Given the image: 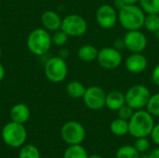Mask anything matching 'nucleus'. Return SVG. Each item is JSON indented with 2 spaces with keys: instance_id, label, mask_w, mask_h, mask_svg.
I'll list each match as a JSON object with an SVG mask.
<instances>
[{
  "instance_id": "f257e3e1",
  "label": "nucleus",
  "mask_w": 159,
  "mask_h": 158,
  "mask_svg": "<svg viewBox=\"0 0 159 158\" xmlns=\"http://www.w3.org/2000/svg\"><path fill=\"white\" fill-rule=\"evenodd\" d=\"M154 127V116L147 110H137L129 120V133L136 139L150 136Z\"/></svg>"
},
{
  "instance_id": "f03ea898",
  "label": "nucleus",
  "mask_w": 159,
  "mask_h": 158,
  "mask_svg": "<svg viewBox=\"0 0 159 158\" xmlns=\"http://www.w3.org/2000/svg\"><path fill=\"white\" fill-rule=\"evenodd\" d=\"M145 12L137 5H125L118 10V21L128 30H141L144 25Z\"/></svg>"
},
{
  "instance_id": "7ed1b4c3",
  "label": "nucleus",
  "mask_w": 159,
  "mask_h": 158,
  "mask_svg": "<svg viewBox=\"0 0 159 158\" xmlns=\"http://www.w3.org/2000/svg\"><path fill=\"white\" fill-rule=\"evenodd\" d=\"M51 45V35L45 28L34 29L28 35L27 47L29 50L36 56H43L48 53Z\"/></svg>"
},
{
  "instance_id": "20e7f679",
  "label": "nucleus",
  "mask_w": 159,
  "mask_h": 158,
  "mask_svg": "<svg viewBox=\"0 0 159 158\" xmlns=\"http://www.w3.org/2000/svg\"><path fill=\"white\" fill-rule=\"evenodd\" d=\"M27 138V132L23 124L11 121L4 126L2 129V139L4 142L13 148L23 145Z\"/></svg>"
},
{
  "instance_id": "39448f33",
  "label": "nucleus",
  "mask_w": 159,
  "mask_h": 158,
  "mask_svg": "<svg viewBox=\"0 0 159 158\" xmlns=\"http://www.w3.org/2000/svg\"><path fill=\"white\" fill-rule=\"evenodd\" d=\"M149 88L143 85H135L129 88L125 93L126 104L134 110H142L146 107L151 97Z\"/></svg>"
},
{
  "instance_id": "423d86ee",
  "label": "nucleus",
  "mask_w": 159,
  "mask_h": 158,
  "mask_svg": "<svg viewBox=\"0 0 159 158\" xmlns=\"http://www.w3.org/2000/svg\"><path fill=\"white\" fill-rule=\"evenodd\" d=\"M68 74V66L64 59L60 56L52 57L45 64V74L53 83L62 82Z\"/></svg>"
},
{
  "instance_id": "0eeeda50",
  "label": "nucleus",
  "mask_w": 159,
  "mask_h": 158,
  "mask_svg": "<svg viewBox=\"0 0 159 158\" xmlns=\"http://www.w3.org/2000/svg\"><path fill=\"white\" fill-rule=\"evenodd\" d=\"M61 30L68 36L78 37L87 33L88 23L82 16L78 14H70L62 19Z\"/></svg>"
},
{
  "instance_id": "6e6552de",
  "label": "nucleus",
  "mask_w": 159,
  "mask_h": 158,
  "mask_svg": "<svg viewBox=\"0 0 159 158\" xmlns=\"http://www.w3.org/2000/svg\"><path fill=\"white\" fill-rule=\"evenodd\" d=\"M61 135L62 140L69 145L80 144L86 137V130L79 122L68 121L62 126Z\"/></svg>"
},
{
  "instance_id": "1a4fd4ad",
  "label": "nucleus",
  "mask_w": 159,
  "mask_h": 158,
  "mask_svg": "<svg viewBox=\"0 0 159 158\" xmlns=\"http://www.w3.org/2000/svg\"><path fill=\"white\" fill-rule=\"evenodd\" d=\"M97 61L100 66L102 67L103 69L114 70L120 66L123 58L119 50H117L114 47H108L99 50Z\"/></svg>"
},
{
  "instance_id": "9d476101",
  "label": "nucleus",
  "mask_w": 159,
  "mask_h": 158,
  "mask_svg": "<svg viewBox=\"0 0 159 158\" xmlns=\"http://www.w3.org/2000/svg\"><path fill=\"white\" fill-rule=\"evenodd\" d=\"M82 99L85 105L89 109L98 111L105 106L106 93L102 88L98 86H90L86 88Z\"/></svg>"
},
{
  "instance_id": "9b49d317",
  "label": "nucleus",
  "mask_w": 159,
  "mask_h": 158,
  "mask_svg": "<svg viewBox=\"0 0 159 158\" xmlns=\"http://www.w3.org/2000/svg\"><path fill=\"white\" fill-rule=\"evenodd\" d=\"M118 20V12L114 6L104 4L96 11V21L102 29L113 28Z\"/></svg>"
},
{
  "instance_id": "f8f14e48",
  "label": "nucleus",
  "mask_w": 159,
  "mask_h": 158,
  "mask_svg": "<svg viewBox=\"0 0 159 158\" xmlns=\"http://www.w3.org/2000/svg\"><path fill=\"white\" fill-rule=\"evenodd\" d=\"M123 40L125 47L132 53H142L147 47V38L140 30L128 31Z\"/></svg>"
},
{
  "instance_id": "ddd939ff",
  "label": "nucleus",
  "mask_w": 159,
  "mask_h": 158,
  "mask_svg": "<svg viewBox=\"0 0 159 158\" xmlns=\"http://www.w3.org/2000/svg\"><path fill=\"white\" fill-rule=\"evenodd\" d=\"M148 65L147 58L142 53H131L125 61V67L131 74L143 73Z\"/></svg>"
},
{
  "instance_id": "4468645a",
  "label": "nucleus",
  "mask_w": 159,
  "mask_h": 158,
  "mask_svg": "<svg viewBox=\"0 0 159 158\" xmlns=\"http://www.w3.org/2000/svg\"><path fill=\"white\" fill-rule=\"evenodd\" d=\"M62 20L60 15L53 10H47L41 16L42 25L48 32H56L61 29Z\"/></svg>"
},
{
  "instance_id": "2eb2a0df",
  "label": "nucleus",
  "mask_w": 159,
  "mask_h": 158,
  "mask_svg": "<svg viewBox=\"0 0 159 158\" xmlns=\"http://www.w3.org/2000/svg\"><path fill=\"white\" fill-rule=\"evenodd\" d=\"M126 104L125 94L119 90H113L106 94L105 106L111 111H118Z\"/></svg>"
},
{
  "instance_id": "dca6fc26",
  "label": "nucleus",
  "mask_w": 159,
  "mask_h": 158,
  "mask_svg": "<svg viewBox=\"0 0 159 158\" xmlns=\"http://www.w3.org/2000/svg\"><path fill=\"white\" fill-rule=\"evenodd\" d=\"M30 117V109L24 103H17L10 110V118L12 121L24 124Z\"/></svg>"
},
{
  "instance_id": "f3484780",
  "label": "nucleus",
  "mask_w": 159,
  "mask_h": 158,
  "mask_svg": "<svg viewBox=\"0 0 159 158\" xmlns=\"http://www.w3.org/2000/svg\"><path fill=\"white\" fill-rule=\"evenodd\" d=\"M99 50L92 45L87 44L83 45L82 47H79L77 51V56L78 58L85 62H91L95 60H97Z\"/></svg>"
},
{
  "instance_id": "a211bd4d",
  "label": "nucleus",
  "mask_w": 159,
  "mask_h": 158,
  "mask_svg": "<svg viewBox=\"0 0 159 158\" xmlns=\"http://www.w3.org/2000/svg\"><path fill=\"white\" fill-rule=\"evenodd\" d=\"M85 86L79 82V81H71L66 86V92L67 94L73 98V99H81L83 98L85 91H86Z\"/></svg>"
},
{
  "instance_id": "6ab92c4d",
  "label": "nucleus",
  "mask_w": 159,
  "mask_h": 158,
  "mask_svg": "<svg viewBox=\"0 0 159 158\" xmlns=\"http://www.w3.org/2000/svg\"><path fill=\"white\" fill-rule=\"evenodd\" d=\"M110 130L116 136H124L129 133V121L118 117L111 122Z\"/></svg>"
},
{
  "instance_id": "aec40b11",
  "label": "nucleus",
  "mask_w": 159,
  "mask_h": 158,
  "mask_svg": "<svg viewBox=\"0 0 159 158\" xmlns=\"http://www.w3.org/2000/svg\"><path fill=\"white\" fill-rule=\"evenodd\" d=\"M63 158H89L86 149L80 144L70 145L64 152Z\"/></svg>"
},
{
  "instance_id": "412c9836",
  "label": "nucleus",
  "mask_w": 159,
  "mask_h": 158,
  "mask_svg": "<svg viewBox=\"0 0 159 158\" xmlns=\"http://www.w3.org/2000/svg\"><path fill=\"white\" fill-rule=\"evenodd\" d=\"M116 158H140V153L134 146L124 145L120 147L116 155Z\"/></svg>"
},
{
  "instance_id": "4be33fe9",
  "label": "nucleus",
  "mask_w": 159,
  "mask_h": 158,
  "mask_svg": "<svg viewBox=\"0 0 159 158\" xmlns=\"http://www.w3.org/2000/svg\"><path fill=\"white\" fill-rule=\"evenodd\" d=\"M139 3L146 14H159V0H140Z\"/></svg>"
},
{
  "instance_id": "5701e85b",
  "label": "nucleus",
  "mask_w": 159,
  "mask_h": 158,
  "mask_svg": "<svg viewBox=\"0 0 159 158\" xmlns=\"http://www.w3.org/2000/svg\"><path fill=\"white\" fill-rule=\"evenodd\" d=\"M143 27L151 33H156L159 28V14H147Z\"/></svg>"
},
{
  "instance_id": "b1692460",
  "label": "nucleus",
  "mask_w": 159,
  "mask_h": 158,
  "mask_svg": "<svg viewBox=\"0 0 159 158\" xmlns=\"http://www.w3.org/2000/svg\"><path fill=\"white\" fill-rule=\"evenodd\" d=\"M19 158H40V153L35 146L28 144L20 149Z\"/></svg>"
},
{
  "instance_id": "393cba45",
  "label": "nucleus",
  "mask_w": 159,
  "mask_h": 158,
  "mask_svg": "<svg viewBox=\"0 0 159 158\" xmlns=\"http://www.w3.org/2000/svg\"><path fill=\"white\" fill-rule=\"evenodd\" d=\"M146 110L153 116L159 117V93L151 95L146 105Z\"/></svg>"
},
{
  "instance_id": "a878e982",
  "label": "nucleus",
  "mask_w": 159,
  "mask_h": 158,
  "mask_svg": "<svg viewBox=\"0 0 159 158\" xmlns=\"http://www.w3.org/2000/svg\"><path fill=\"white\" fill-rule=\"evenodd\" d=\"M52 39V44H54L55 46L58 47H61L64 46L68 40V35L62 31V30H58L56 32H54L53 35L51 36Z\"/></svg>"
},
{
  "instance_id": "bb28decb",
  "label": "nucleus",
  "mask_w": 159,
  "mask_h": 158,
  "mask_svg": "<svg viewBox=\"0 0 159 158\" xmlns=\"http://www.w3.org/2000/svg\"><path fill=\"white\" fill-rule=\"evenodd\" d=\"M134 147L139 153H145L150 147V142L147 138H138L134 142Z\"/></svg>"
},
{
  "instance_id": "cd10ccee",
  "label": "nucleus",
  "mask_w": 159,
  "mask_h": 158,
  "mask_svg": "<svg viewBox=\"0 0 159 158\" xmlns=\"http://www.w3.org/2000/svg\"><path fill=\"white\" fill-rule=\"evenodd\" d=\"M117 113H118V117L119 118H122L124 120L129 121L131 118V116L133 115V114H134V109H132L130 106L125 104L117 111Z\"/></svg>"
},
{
  "instance_id": "c85d7f7f",
  "label": "nucleus",
  "mask_w": 159,
  "mask_h": 158,
  "mask_svg": "<svg viewBox=\"0 0 159 158\" xmlns=\"http://www.w3.org/2000/svg\"><path fill=\"white\" fill-rule=\"evenodd\" d=\"M151 138H152V141L159 146V124L157 125H155L151 134H150Z\"/></svg>"
},
{
  "instance_id": "c756f323",
  "label": "nucleus",
  "mask_w": 159,
  "mask_h": 158,
  "mask_svg": "<svg viewBox=\"0 0 159 158\" xmlns=\"http://www.w3.org/2000/svg\"><path fill=\"white\" fill-rule=\"evenodd\" d=\"M152 80L156 86L159 87V63H157L152 72Z\"/></svg>"
},
{
  "instance_id": "7c9ffc66",
  "label": "nucleus",
  "mask_w": 159,
  "mask_h": 158,
  "mask_svg": "<svg viewBox=\"0 0 159 158\" xmlns=\"http://www.w3.org/2000/svg\"><path fill=\"white\" fill-rule=\"evenodd\" d=\"M114 47L120 51L121 48H124L125 47L124 40L123 39H117V40H116L115 43H114Z\"/></svg>"
},
{
  "instance_id": "2f4dec72",
  "label": "nucleus",
  "mask_w": 159,
  "mask_h": 158,
  "mask_svg": "<svg viewBox=\"0 0 159 158\" xmlns=\"http://www.w3.org/2000/svg\"><path fill=\"white\" fill-rule=\"evenodd\" d=\"M126 4H125V2L123 1V0H115L114 1V7L116 8V9H120V8H122L124 6H125Z\"/></svg>"
},
{
  "instance_id": "473e14b6",
  "label": "nucleus",
  "mask_w": 159,
  "mask_h": 158,
  "mask_svg": "<svg viewBox=\"0 0 159 158\" xmlns=\"http://www.w3.org/2000/svg\"><path fill=\"white\" fill-rule=\"evenodd\" d=\"M149 158H159V147L154 149L149 155H148Z\"/></svg>"
},
{
  "instance_id": "72a5a7b5",
  "label": "nucleus",
  "mask_w": 159,
  "mask_h": 158,
  "mask_svg": "<svg viewBox=\"0 0 159 158\" xmlns=\"http://www.w3.org/2000/svg\"><path fill=\"white\" fill-rule=\"evenodd\" d=\"M58 56H60L61 58H62V59H66L68 56H69V51L67 50V49H65V48H63V49H61V50H60V53H59V55Z\"/></svg>"
},
{
  "instance_id": "f704fd0d",
  "label": "nucleus",
  "mask_w": 159,
  "mask_h": 158,
  "mask_svg": "<svg viewBox=\"0 0 159 158\" xmlns=\"http://www.w3.org/2000/svg\"><path fill=\"white\" fill-rule=\"evenodd\" d=\"M5 77V68L4 66L0 63V81H2Z\"/></svg>"
},
{
  "instance_id": "c9c22d12",
  "label": "nucleus",
  "mask_w": 159,
  "mask_h": 158,
  "mask_svg": "<svg viewBox=\"0 0 159 158\" xmlns=\"http://www.w3.org/2000/svg\"><path fill=\"white\" fill-rule=\"evenodd\" d=\"M126 5H136L140 0H123Z\"/></svg>"
},
{
  "instance_id": "e433bc0d",
  "label": "nucleus",
  "mask_w": 159,
  "mask_h": 158,
  "mask_svg": "<svg viewBox=\"0 0 159 158\" xmlns=\"http://www.w3.org/2000/svg\"><path fill=\"white\" fill-rule=\"evenodd\" d=\"M89 158H102L101 156L99 155H91V156H89Z\"/></svg>"
},
{
  "instance_id": "4c0bfd02",
  "label": "nucleus",
  "mask_w": 159,
  "mask_h": 158,
  "mask_svg": "<svg viewBox=\"0 0 159 158\" xmlns=\"http://www.w3.org/2000/svg\"><path fill=\"white\" fill-rule=\"evenodd\" d=\"M155 34H156V36H157V39L159 40V28L157 29V32H156Z\"/></svg>"
},
{
  "instance_id": "58836bf2",
  "label": "nucleus",
  "mask_w": 159,
  "mask_h": 158,
  "mask_svg": "<svg viewBox=\"0 0 159 158\" xmlns=\"http://www.w3.org/2000/svg\"><path fill=\"white\" fill-rule=\"evenodd\" d=\"M140 158H149L148 156H140Z\"/></svg>"
},
{
  "instance_id": "ea45409f",
  "label": "nucleus",
  "mask_w": 159,
  "mask_h": 158,
  "mask_svg": "<svg viewBox=\"0 0 159 158\" xmlns=\"http://www.w3.org/2000/svg\"><path fill=\"white\" fill-rule=\"evenodd\" d=\"M1 55H2V50H1V47H0V57H1Z\"/></svg>"
}]
</instances>
